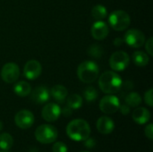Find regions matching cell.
I'll list each match as a JSON object with an SVG mask.
<instances>
[{"mask_svg":"<svg viewBox=\"0 0 153 152\" xmlns=\"http://www.w3.org/2000/svg\"><path fill=\"white\" fill-rule=\"evenodd\" d=\"M72 110H73L72 108H70L69 107L66 106L63 109H61V114H63V116L65 117H69L72 115Z\"/></svg>","mask_w":153,"mask_h":152,"instance_id":"32","label":"cell"},{"mask_svg":"<svg viewBox=\"0 0 153 152\" xmlns=\"http://www.w3.org/2000/svg\"><path fill=\"white\" fill-rule=\"evenodd\" d=\"M100 68L93 61H84L81 63L77 68V76L79 80L84 83L94 82L99 76Z\"/></svg>","mask_w":153,"mask_h":152,"instance_id":"3","label":"cell"},{"mask_svg":"<svg viewBox=\"0 0 153 152\" xmlns=\"http://www.w3.org/2000/svg\"><path fill=\"white\" fill-rule=\"evenodd\" d=\"M152 93V89H150V90H149L148 91H146L145 94H144V101H145V103H146L149 107H152L153 106Z\"/></svg>","mask_w":153,"mask_h":152,"instance_id":"27","label":"cell"},{"mask_svg":"<svg viewBox=\"0 0 153 152\" xmlns=\"http://www.w3.org/2000/svg\"><path fill=\"white\" fill-rule=\"evenodd\" d=\"M52 152H68V148L64 142H56L52 147Z\"/></svg>","mask_w":153,"mask_h":152,"instance_id":"26","label":"cell"},{"mask_svg":"<svg viewBox=\"0 0 153 152\" xmlns=\"http://www.w3.org/2000/svg\"><path fill=\"white\" fill-rule=\"evenodd\" d=\"M120 107L119 99L112 94H108L103 97L100 101V109L105 114H114L117 112Z\"/></svg>","mask_w":153,"mask_h":152,"instance_id":"8","label":"cell"},{"mask_svg":"<svg viewBox=\"0 0 153 152\" xmlns=\"http://www.w3.org/2000/svg\"><path fill=\"white\" fill-rule=\"evenodd\" d=\"M14 123L21 129H29L34 124V116L27 109L20 110L14 116Z\"/></svg>","mask_w":153,"mask_h":152,"instance_id":"10","label":"cell"},{"mask_svg":"<svg viewBox=\"0 0 153 152\" xmlns=\"http://www.w3.org/2000/svg\"><path fill=\"white\" fill-rule=\"evenodd\" d=\"M50 92V96H52V98L57 101L58 103H63L66 98H67V95H68V90L67 89L63 86V85H60V84H57V85H55L54 87L51 88V90H49Z\"/></svg>","mask_w":153,"mask_h":152,"instance_id":"17","label":"cell"},{"mask_svg":"<svg viewBox=\"0 0 153 152\" xmlns=\"http://www.w3.org/2000/svg\"><path fill=\"white\" fill-rule=\"evenodd\" d=\"M82 152H88V151H82Z\"/></svg>","mask_w":153,"mask_h":152,"instance_id":"36","label":"cell"},{"mask_svg":"<svg viewBox=\"0 0 153 152\" xmlns=\"http://www.w3.org/2000/svg\"><path fill=\"white\" fill-rule=\"evenodd\" d=\"M30 98L36 104H44L48 101L50 98V92L46 86L39 85L32 90Z\"/></svg>","mask_w":153,"mask_h":152,"instance_id":"14","label":"cell"},{"mask_svg":"<svg viewBox=\"0 0 153 152\" xmlns=\"http://www.w3.org/2000/svg\"><path fill=\"white\" fill-rule=\"evenodd\" d=\"M58 136L57 130L51 125H41L35 130L36 140L42 144H49L54 142Z\"/></svg>","mask_w":153,"mask_h":152,"instance_id":"5","label":"cell"},{"mask_svg":"<svg viewBox=\"0 0 153 152\" xmlns=\"http://www.w3.org/2000/svg\"><path fill=\"white\" fill-rule=\"evenodd\" d=\"M3 127H4V125H3V122L0 120V132H1V130L3 129Z\"/></svg>","mask_w":153,"mask_h":152,"instance_id":"34","label":"cell"},{"mask_svg":"<svg viewBox=\"0 0 153 152\" xmlns=\"http://www.w3.org/2000/svg\"><path fill=\"white\" fill-rule=\"evenodd\" d=\"M145 36L143 31L137 29H131L128 30L124 38V41L131 47L138 48L144 45L145 43Z\"/></svg>","mask_w":153,"mask_h":152,"instance_id":"7","label":"cell"},{"mask_svg":"<svg viewBox=\"0 0 153 152\" xmlns=\"http://www.w3.org/2000/svg\"><path fill=\"white\" fill-rule=\"evenodd\" d=\"M91 15L97 21H101L108 15L107 8L102 4H97L92 7L91 9Z\"/></svg>","mask_w":153,"mask_h":152,"instance_id":"21","label":"cell"},{"mask_svg":"<svg viewBox=\"0 0 153 152\" xmlns=\"http://www.w3.org/2000/svg\"><path fill=\"white\" fill-rule=\"evenodd\" d=\"M103 47L99 44H92L88 48V55L93 58H100L103 55Z\"/></svg>","mask_w":153,"mask_h":152,"instance_id":"25","label":"cell"},{"mask_svg":"<svg viewBox=\"0 0 153 152\" xmlns=\"http://www.w3.org/2000/svg\"><path fill=\"white\" fill-rule=\"evenodd\" d=\"M131 22L129 14L123 10H117L110 13L108 16V23L111 28L117 31L126 30Z\"/></svg>","mask_w":153,"mask_h":152,"instance_id":"4","label":"cell"},{"mask_svg":"<svg viewBox=\"0 0 153 152\" xmlns=\"http://www.w3.org/2000/svg\"><path fill=\"white\" fill-rule=\"evenodd\" d=\"M91 127L87 121L83 119H74L66 126L67 136L75 142H82L90 137Z\"/></svg>","mask_w":153,"mask_h":152,"instance_id":"2","label":"cell"},{"mask_svg":"<svg viewBox=\"0 0 153 152\" xmlns=\"http://www.w3.org/2000/svg\"><path fill=\"white\" fill-rule=\"evenodd\" d=\"M96 126L97 129L99 131V133H100L101 134H110L114 128H115V124L114 121L108 117V116H101L98 119L97 123H96Z\"/></svg>","mask_w":153,"mask_h":152,"instance_id":"15","label":"cell"},{"mask_svg":"<svg viewBox=\"0 0 153 152\" xmlns=\"http://www.w3.org/2000/svg\"><path fill=\"white\" fill-rule=\"evenodd\" d=\"M20 76V68L17 64L6 63L1 69V78L6 83L15 82Z\"/></svg>","mask_w":153,"mask_h":152,"instance_id":"9","label":"cell"},{"mask_svg":"<svg viewBox=\"0 0 153 152\" xmlns=\"http://www.w3.org/2000/svg\"><path fill=\"white\" fill-rule=\"evenodd\" d=\"M83 97L87 102H93L98 99L99 92L93 86H88L83 90Z\"/></svg>","mask_w":153,"mask_h":152,"instance_id":"24","label":"cell"},{"mask_svg":"<svg viewBox=\"0 0 153 152\" xmlns=\"http://www.w3.org/2000/svg\"><path fill=\"white\" fill-rule=\"evenodd\" d=\"M130 64V56L125 51H117L109 58V65L116 72L124 71Z\"/></svg>","mask_w":153,"mask_h":152,"instance_id":"6","label":"cell"},{"mask_svg":"<svg viewBox=\"0 0 153 152\" xmlns=\"http://www.w3.org/2000/svg\"><path fill=\"white\" fill-rule=\"evenodd\" d=\"M13 144V139L11 134L3 133L0 134V149L2 151H8Z\"/></svg>","mask_w":153,"mask_h":152,"instance_id":"22","label":"cell"},{"mask_svg":"<svg viewBox=\"0 0 153 152\" xmlns=\"http://www.w3.org/2000/svg\"><path fill=\"white\" fill-rule=\"evenodd\" d=\"M42 72V66L37 60L28 61L23 67V75L26 79L33 81L36 80Z\"/></svg>","mask_w":153,"mask_h":152,"instance_id":"11","label":"cell"},{"mask_svg":"<svg viewBox=\"0 0 153 152\" xmlns=\"http://www.w3.org/2000/svg\"><path fill=\"white\" fill-rule=\"evenodd\" d=\"M146 43L145 44V48H146V52L149 56H153V39L152 37H150L147 40H145Z\"/></svg>","mask_w":153,"mask_h":152,"instance_id":"28","label":"cell"},{"mask_svg":"<svg viewBox=\"0 0 153 152\" xmlns=\"http://www.w3.org/2000/svg\"><path fill=\"white\" fill-rule=\"evenodd\" d=\"M61 115V108L56 103H48L44 106L41 111L42 118L49 123L56 121Z\"/></svg>","mask_w":153,"mask_h":152,"instance_id":"12","label":"cell"},{"mask_svg":"<svg viewBox=\"0 0 153 152\" xmlns=\"http://www.w3.org/2000/svg\"><path fill=\"white\" fill-rule=\"evenodd\" d=\"M133 61L137 66L144 67L148 65L150 62V56L143 51H135L133 54Z\"/></svg>","mask_w":153,"mask_h":152,"instance_id":"19","label":"cell"},{"mask_svg":"<svg viewBox=\"0 0 153 152\" xmlns=\"http://www.w3.org/2000/svg\"><path fill=\"white\" fill-rule=\"evenodd\" d=\"M122 84V78L114 71H107L99 78V87L106 94L117 93L121 90Z\"/></svg>","mask_w":153,"mask_h":152,"instance_id":"1","label":"cell"},{"mask_svg":"<svg viewBox=\"0 0 153 152\" xmlns=\"http://www.w3.org/2000/svg\"><path fill=\"white\" fill-rule=\"evenodd\" d=\"M13 91L19 97H27L31 92V87L29 82L25 81H20L14 84Z\"/></svg>","mask_w":153,"mask_h":152,"instance_id":"18","label":"cell"},{"mask_svg":"<svg viewBox=\"0 0 153 152\" xmlns=\"http://www.w3.org/2000/svg\"><path fill=\"white\" fill-rule=\"evenodd\" d=\"M124 42V39H121V38H117L115 40H114V45L115 46H121Z\"/></svg>","mask_w":153,"mask_h":152,"instance_id":"33","label":"cell"},{"mask_svg":"<svg viewBox=\"0 0 153 152\" xmlns=\"http://www.w3.org/2000/svg\"><path fill=\"white\" fill-rule=\"evenodd\" d=\"M134 121L138 125H144L148 123L151 119V113L145 108H137L134 110L132 114Z\"/></svg>","mask_w":153,"mask_h":152,"instance_id":"16","label":"cell"},{"mask_svg":"<svg viewBox=\"0 0 153 152\" xmlns=\"http://www.w3.org/2000/svg\"><path fill=\"white\" fill-rule=\"evenodd\" d=\"M144 133L147 138H149L150 140H153V125L150 124L148 125L145 129H144Z\"/></svg>","mask_w":153,"mask_h":152,"instance_id":"30","label":"cell"},{"mask_svg":"<svg viewBox=\"0 0 153 152\" xmlns=\"http://www.w3.org/2000/svg\"><path fill=\"white\" fill-rule=\"evenodd\" d=\"M108 32H109L108 25L102 20L95 22L91 29V36L93 37V39H95L97 40L105 39L108 37Z\"/></svg>","mask_w":153,"mask_h":152,"instance_id":"13","label":"cell"},{"mask_svg":"<svg viewBox=\"0 0 153 152\" xmlns=\"http://www.w3.org/2000/svg\"><path fill=\"white\" fill-rule=\"evenodd\" d=\"M67 107L72 109H79L82 106V98L78 94H72L67 98Z\"/></svg>","mask_w":153,"mask_h":152,"instance_id":"23","label":"cell"},{"mask_svg":"<svg viewBox=\"0 0 153 152\" xmlns=\"http://www.w3.org/2000/svg\"><path fill=\"white\" fill-rule=\"evenodd\" d=\"M0 152H7V151H0Z\"/></svg>","mask_w":153,"mask_h":152,"instance_id":"35","label":"cell"},{"mask_svg":"<svg viewBox=\"0 0 153 152\" xmlns=\"http://www.w3.org/2000/svg\"><path fill=\"white\" fill-rule=\"evenodd\" d=\"M125 101L126 104L128 105L130 108H137L139 107V105H141L142 103V98L139 95V93L137 92H129L126 98H125Z\"/></svg>","mask_w":153,"mask_h":152,"instance_id":"20","label":"cell"},{"mask_svg":"<svg viewBox=\"0 0 153 152\" xmlns=\"http://www.w3.org/2000/svg\"><path fill=\"white\" fill-rule=\"evenodd\" d=\"M118 110H120L122 115L126 116V115H128L130 113V107L128 105H126V104H125V105H121L120 104V107H119Z\"/></svg>","mask_w":153,"mask_h":152,"instance_id":"31","label":"cell"},{"mask_svg":"<svg viewBox=\"0 0 153 152\" xmlns=\"http://www.w3.org/2000/svg\"><path fill=\"white\" fill-rule=\"evenodd\" d=\"M95 145H96V141H95L94 138H90V137H88L86 140H84V146H85L87 149L91 150V149H93V148L95 147Z\"/></svg>","mask_w":153,"mask_h":152,"instance_id":"29","label":"cell"}]
</instances>
